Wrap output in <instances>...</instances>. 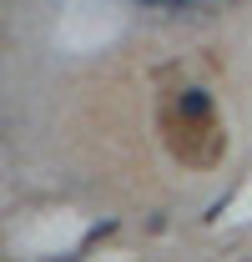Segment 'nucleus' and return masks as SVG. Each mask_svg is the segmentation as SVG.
<instances>
[{
	"label": "nucleus",
	"mask_w": 252,
	"mask_h": 262,
	"mask_svg": "<svg viewBox=\"0 0 252 262\" xmlns=\"http://www.w3.org/2000/svg\"><path fill=\"white\" fill-rule=\"evenodd\" d=\"M136 5H146V10H182L192 0H136Z\"/></svg>",
	"instance_id": "1"
}]
</instances>
